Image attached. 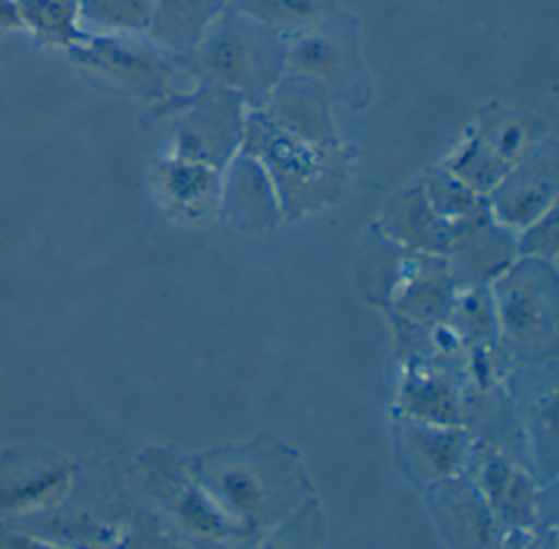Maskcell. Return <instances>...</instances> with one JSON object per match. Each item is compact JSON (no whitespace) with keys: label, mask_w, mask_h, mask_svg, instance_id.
Masks as SVG:
<instances>
[{"label":"cell","mask_w":559,"mask_h":549,"mask_svg":"<svg viewBox=\"0 0 559 549\" xmlns=\"http://www.w3.org/2000/svg\"><path fill=\"white\" fill-rule=\"evenodd\" d=\"M24 31L14 0H0V32Z\"/></svg>","instance_id":"8"},{"label":"cell","mask_w":559,"mask_h":549,"mask_svg":"<svg viewBox=\"0 0 559 549\" xmlns=\"http://www.w3.org/2000/svg\"><path fill=\"white\" fill-rule=\"evenodd\" d=\"M533 279L530 274L510 283L506 297V313L513 330L533 329L545 312V300L548 299V277Z\"/></svg>","instance_id":"7"},{"label":"cell","mask_w":559,"mask_h":549,"mask_svg":"<svg viewBox=\"0 0 559 549\" xmlns=\"http://www.w3.org/2000/svg\"><path fill=\"white\" fill-rule=\"evenodd\" d=\"M198 53L204 73L222 86H243L257 63L250 32L230 17L221 19L202 32Z\"/></svg>","instance_id":"3"},{"label":"cell","mask_w":559,"mask_h":549,"mask_svg":"<svg viewBox=\"0 0 559 549\" xmlns=\"http://www.w3.org/2000/svg\"><path fill=\"white\" fill-rule=\"evenodd\" d=\"M24 31L41 45L73 50L90 38L81 28L80 0H14Z\"/></svg>","instance_id":"4"},{"label":"cell","mask_w":559,"mask_h":549,"mask_svg":"<svg viewBox=\"0 0 559 549\" xmlns=\"http://www.w3.org/2000/svg\"><path fill=\"white\" fill-rule=\"evenodd\" d=\"M140 35H90L68 53L76 63L119 84L145 103L159 104L171 94L176 64L168 51L140 40Z\"/></svg>","instance_id":"1"},{"label":"cell","mask_w":559,"mask_h":549,"mask_svg":"<svg viewBox=\"0 0 559 549\" xmlns=\"http://www.w3.org/2000/svg\"><path fill=\"white\" fill-rule=\"evenodd\" d=\"M152 15L153 0H80L81 21L109 34H148Z\"/></svg>","instance_id":"5"},{"label":"cell","mask_w":559,"mask_h":549,"mask_svg":"<svg viewBox=\"0 0 559 549\" xmlns=\"http://www.w3.org/2000/svg\"><path fill=\"white\" fill-rule=\"evenodd\" d=\"M159 179L176 201L188 205L201 204L215 184L209 165L176 155L159 163Z\"/></svg>","instance_id":"6"},{"label":"cell","mask_w":559,"mask_h":549,"mask_svg":"<svg viewBox=\"0 0 559 549\" xmlns=\"http://www.w3.org/2000/svg\"><path fill=\"white\" fill-rule=\"evenodd\" d=\"M171 117L176 156L212 165L227 155L235 140V117L224 94L201 91L156 104L150 119Z\"/></svg>","instance_id":"2"}]
</instances>
